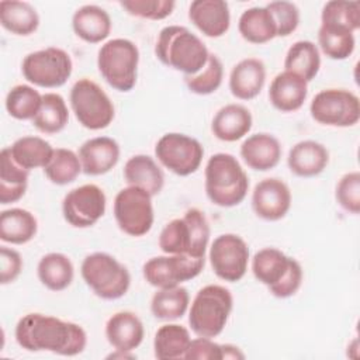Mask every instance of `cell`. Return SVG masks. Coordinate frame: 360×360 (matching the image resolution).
I'll list each match as a JSON object with an SVG mask.
<instances>
[{"mask_svg":"<svg viewBox=\"0 0 360 360\" xmlns=\"http://www.w3.org/2000/svg\"><path fill=\"white\" fill-rule=\"evenodd\" d=\"M15 342L27 352H51L60 356H77L87 345L86 330L70 321L31 312L18 319Z\"/></svg>","mask_w":360,"mask_h":360,"instance_id":"obj_1","label":"cell"},{"mask_svg":"<svg viewBox=\"0 0 360 360\" xmlns=\"http://www.w3.org/2000/svg\"><path fill=\"white\" fill-rule=\"evenodd\" d=\"M156 58L184 76L197 75L207 63L210 52L200 37L183 25L160 30L155 44Z\"/></svg>","mask_w":360,"mask_h":360,"instance_id":"obj_2","label":"cell"},{"mask_svg":"<svg viewBox=\"0 0 360 360\" xmlns=\"http://www.w3.org/2000/svg\"><path fill=\"white\" fill-rule=\"evenodd\" d=\"M204 188L208 200L218 207L239 205L249 190V177L231 153H215L205 165Z\"/></svg>","mask_w":360,"mask_h":360,"instance_id":"obj_3","label":"cell"},{"mask_svg":"<svg viewBox=\"0 0 360 360\" xmlns=\"http://www.w3.org/2000/svg\"><path fill=\"white\" fill-rule=\"evenodd\" d=\"M210 235L207 217L201 210L193 207L181 218H174L163 226L158 243L165 255H187L194 259H205Z\"/></svg>","mask_w":360,"mask_h":360,"instance_id":"obj_4","label":"cell"},{"mask_svg":"<svg viewBox=\"0 0 360 360\" xmlns=\"http://www.w3.org/2000/svg\"><path fill=\"white\" fill-rule=\"evenodd\" d=\"M252 273L276 298L292 297L304 278L300 262L277 248H263L256 252L252 259Z\"/></svg>","mask_w":360,"mask_h":360,"instance_id":"obj_5","label":"cell"},{"mask_svg":"<svg viewBox=\"0 0 360 360\" xmlns=\"http://www.w3.org/2000/svg\"><path fill=\"white\" fill-rule=\"evenodd\" d=\"M233 308L232 292L219 284H208L198 290L188 309V325L197 336L221 335Z\"/></svg>","mask_w":360,"mask_h":360,"instance_id":"obj_6","label":"cell"},{"mask_svg":"<svg viewBox=\"0 0 360 360\" xmlns=\"http://www.w3.org/2000/svg\"><path fill=\"white\" fill-rule=\"evenodd\" d=\"M139 49L131 39L112 38L97 53V68L103 79L117 91L132 90L138 79Z\"/></svg>","mask_w":360,"mask_h":360,"instance_id":"obj_7","label":"cell"},{"mask_svg":"<svg viewBox=\"0 0 360 360\" xmlns=\"http://www.w3.org/2000/svg\"><path fill=\"white\" fill-rule=\"evenodd\" d=\"M80 274L86 285L103 300H118L131 285L128 269L105 252L87 255L82 262Z\"/></svg>","mask_w":360,"mask_h":360,"instance_id":"obj_8","label":"cell"},{"mask_svg":"<svg viewBox=\"0 0 360 360\" xmlns=\"http://www.w3.org/2000/svg\"><path fill=\"white\" fill-rule=\"evenodd\" d=\"M69 103L79 124L90 131L107 128L115 117V108L108 94L87 77L75 82L70 89Z\"/></svg>","mask_w":360,"mask_h":360,"instance_id":"obj_9","label":"cell"},{"mask_svg":"<svg viewBox=\"0 0 360 360\" xmlns=\"http://www.w3.org/2000/svg\"><path fill=\"white\" fill-rule=\"evenodd\" d=\"M25 80L34 86L56 89L63 86L73 72L70 55L56 46H48L30 52L21 63Z\"/></svg>","mask_w":360,"mask_h":360,"instance_id":"obj_10","label":"cell"},{"mask_svg":"<svg viewBox=\"0 0 360 360\" xmlns=\"http://www.w3.org/2000/svg\"><path fill=\"white\" fill-rule=\"evenodd\" d=\"M112 211L118 228L129 236H143L152 229L155 221L152 195L143 188L128 186L120 190Z\"/></svg>","mask_w":360,"mask_h":360,"instance_id":"obj_11","label":"cell"},{"mask_svg":"<svg viewBox=\"0 0 360 360\" xmlns=\"http://www.w3.org/2000/svg\"><path fill=\"white\" fill-rule=\"evenodd\" d=\"M155 156L169 172L186 177L200 169L204 158V148L198 139L190 135L167 132L156 142Z\"/></svg>","mask_w":360,"mask_h":360,"instance_id":"obj_12","label":"cell"},{"mask_svg":"<svg viewBox=\"0 0 360 360\" xmlns=\"http://www.w3.org/2000/svg\"><path fill=\"white\" fill-rule=\"evenodd\" d=\"M309 112L321 125L353 127L360 120V100L350 90L325 89L314 96Z\"/></svg>","mask_w":360,"mask_h":360,"instance_id":"obj_13","label":"cell"},{"mask_svg":"<svg viewBox=\"0 0 360 360\" xmlns=\"http://www.w3.org/2000/svg\"><path fill=\"white\" fill-rule=\"evenodd\" d=\"M204 264L205 259H194L187 255L155 256L143 263L142 276L152 287L167 288L195 278Z\"/></svg>","mask_w":360,"mask_h":360,"instance_id":"obj_14","label":"cell"},{"mask_svg":"<svg viewBox=\"0 0 360 360\" xmlns=\"http://www.w3.org/2000/svg\"><path fill=\"white\" fill-rule=\"evenodd\" d=\"M208 259L215 276L228 283L243 278L249 264V246L236 233H222L210 246Z\"/></svg>","mask_w":360,"mask_h":360,"instance_id":"obj_15","label":"cell"},{"mask_svg":"<svg viewBox=\"0 0 360 360\" xmlns=\"http://www.w3.org/2000/svg\"><path fill=\"white\" fill-rule=\"evenodd\" d=\"M107 197L97 184H83L72 188L62 201L65 221L73 228H89L103 218Z\"/></svg>","mask_w":360,"mask_h":360,"instance_id":"obj_16","label":"cell"},{"mask_svg":"<svg viewBox=\"0 0 360 360\" xmlns=\"http://www.w3.org/2000/svg\"><path fill=\"white\" fill-rule=\"evenodd\" d=\"M290 187L277 177L260 180L252 191V210L264 221H280L291 208Z\"/></svg>","mask_w":360,"mask_h":360,"instance_id":"obj_17","label":"cell"},{"mask_svg":"<svg viewBox=\"0 0 360 360\" xmlns=\"http://www.w3.org/2000/svg\"><path fill=\"white\" fill-rule=\"evenodd\" d=\"M120 145L110 136H94L79 148L82 170L87 176H101L112 170L120 160Z\"/></svg>","mask_w":360,"mask_h":360,"instance_id":"obj_18","label":"cell"},{"mask_svg":"<svg viewBox=\"0 0 360 360\" xmlns=\"http://www.w3.org/2000/svg\"><path fill=\"white\" fill-rule=\"evenodd\" d=\"M188 18L201 34L210 38L222 37L231 27L229 6L224 0L191 1Z\"/></svg>","mask_w":360,"mask_h":360,"instance_id":"obj_19","label":"cell"},{"mask_svg":"<svg viewBox=\"0 0 360 360\" xmlns=\"http://www.w3.org/2000/svg\"><path fill=\"white\" fill-rule=\"evenodd\" d=\"M239 152L248 167L256 172H267L278 165L283 149L280 141L274 135L257 132L242 142Z\"/></svg>","mask_w":360,"mask_h":360,"instance_id":"obj_20","label":"cell"},{"mask_svg":"<svg viewBox=\"0 0 360 360\" xmlns=\"http://www.w3.org/2000/svg\"><path fill=\"white\" fill-rule=\"evenodd\" d=\"M308 96V83L298 75L283 70L274 76L269 87L271 105L281 112L300 110Z\"/></svg>","mask_w":360,"mask_h":360,"instance_id":"obj_21","label":"cell"},{"mask_svg":"<svg viewBox=\"0 0 360 360\" xmlns=\"http://www.w3.org/2000/svg\"><path fill=\"white\" fill-rule=\"evenodd\" d=\"M143 323L135 312L120 311L105 322V338L114 350L134 352L143 342Z\"/></svg>","mask_w":360,"mask_h":360,"instance_id":"obj_22","label":"cell"},{"mask_svg":"<svg viewBox=\"0 0 360 360\" xmlns=\"http://www.w3.org/2000/svg\"><path fill=\"white\" fill-rule=\"evenodd\" d=\"M266 83V66L257 58L239 60L229 73V90L238 100L249 101L260 94Z\"/></svg>","mask_w":360,"mask_h":360,"instance_id":"obj_23","label":"cell"},{"mask_svg":"<svg viewBox=\"0 0 360 360\" xmlns=\"http://www.w3.org/2000/svg\"><path fill=\"white\" fill-rule=\"evenodd\" d=\"M328 163V149L312 139L297 142L287 156V166L290 172L298 177H315L326 169Z\"/></svg>","mask_w":360,"mask_h":360,"instance_id":"obj_24","label":"cell"},{"mask_svg":"<svg viewBox=\"0 0 360 360\" xmlns=\"http://www.w3.org/2000/svg\"><path fill=\"white\" fill-rule=\"evenodd\" d=\"M253 125L250 111L242 104H226L221 107L211 122L214 136L224 142H236L249 134Z\"/></svg>","mask_w":360,"mask_h":360,"instance_id":"obj_25","label":"cell"},{"mask_svg":"<svg viewBox=\"0 0 360 360\" xmlns=\"http://www.w3.org/2000/svg\"><path fill=\"white\" fill-rule=\"evenodd\" d=\"M73 32L87 44H98L108 38L112 22L110 14L100 6L84 4L72 17Z\"/></svg>","mask_w":360,"mask_h":360,"instance_id":"obj_26","label":"cell"},{"mask_svg":"<svg viewBox=\"0 0 360 360\" xmlns=\"http://www.w3.org/2000/svg\"><path fill=\"white\" fill-rule=\"evenodd\" d=\"M124 179L128 186H135L158 195L165 186V174L160 166L149 155H134L124 166Z\"/></svg>","mask_w":360,"mask_h":360,"instance_id":"obj_27","label":"cell"},{"mask_svg":"<svg viewBox=\"0 0 360 360\" xmlns=\"http://www.w3.org/2000/svg\"><path fill=\"white\" fill-rule=\"evenodd\" d=\"M38 221L24 208H8L0 214V239L10 245H24L35 238Z\"/></svg>","mask_w":360,"mask_h":360,"instance_id":"obj_28","label":"cell"},{"mask_svg":"<svg viewBox=\"0 0 360 360\" xmlns=\"http://www.w3.org/2000/svg\"><path fill=\"white\" fill-rule=\"evenodd\" d=\"M1 27L18 37H28L39 27V15L32 4L18 0L0 1Z\"/></svg>","mask_w":360,"mask_h":360,"instance_id":"obj_29","label":"cell"},{"mask_svg":"<svg viewBox=\"0 0 360 360\" xmlns=\"http://www.w3.org/2000/svg\"><path fill=\"white\" fill-rule=\"evenodd\" d=\"M30 172L18 166L7 148L0 153V204L7 205L20 201L28 186Z\"/></svg>","mask_w":360,"mask_h":360,"instance_id":"obj_30","label":"cell"},{"mask_svg":"<svg viewBox=\"0 0 360 360\" xmlns=\"http://www.w3.org/2000/svg\"><path fill=\"white\" fill-rule=\"evenodd\" d=\"M37 274L42 285L51 291L66 290L75 277V267L72 260L59 252L44 255L37 266Z\"/></svg>","mask_w":360,"mask_h":360,"instance_id":"obj_31","label":"cell"},{"mask_svg":"<svg viewBox=\"0 0 360 360\" xmlns=\"http://www.w3.org/2000/svg\"><path fill=\"white\" fill-rule=\"evenodd\" d=\"M8 150L18 166L31 172L32 169H44L49 163L55 148L41 136L28 135L15 139Z\"/></svg>","mask_w":360,"mask_h":360,"instance_id":"obj_32","label":"cell"},{"mask_svg":"<svg viewBox=\"0 0 360 360\" xmlns=\"http://www.w3.org/2000/svg\"><path fill=\"white\" fill-rule=\"evenodd\" d=\"M238 30L245 41L256 45L266 44L277 37L274 20L266 6L245 10L239 17Z\"/></svg>","mask_w":360,"mask_h":360,"instance_id":"obj_33","label":"cell"},{"mask_svg":"<svg viewBox=\"0 0 360 360\" xmlns=\"http://www.w3.org/2000/svg\"><path fill=\"white\" fill-rule=\"evenodd\" d=\"M191 336L186 326L179 323H165L153 338V353L159 360L184 359Z\"/></svg>","mask_w":360,"mask_h":360,"instance_id":"obj_34","label":"cell"},{"mask_svg":"<svg viewBox=\"0 0 360 360\" xmlns=\"http://www.w3.org/2000/svg\"><path fill=\"white\" fill-rule=\"evenodd\" d=\"M321 69V53L318 46L308 39L294 42L284 58V70L292 72L309 83Z\"/></svg>","mask_w":360,"mask_h":360,"instance_id":"obj_35","label":"cell"},{"mask_svg":"<svg viewBox=\"0 0 360 360\" xmlns=\"http://www.w3.org/2000/svg\"><path fill=\"white\" fill-rule=\"evenodd\" d=\"M69 121V110L65 98L58 93L42 94V104L37 115L31 120L32 125L42 134H58L65 129Z\"/></svg>","mask_w":360,"mask_h":360,"instance_id":"obj_36","label":"cell"},{"mask_svg":"<svg viewBox=\"0 0 360 360\" xmlns=\"http://www.w3.org/2000/svg\"><path fill=\"white\" fill-rule=\"evenodd\" d=\"M190 295L181 285L158 288L150 300V312L160 321L180 319L188 309Z\"/></svg>","mask_w":360,"mask_h":360,"instance_id":"obj_37","label":"cell"},{"mask_svg":"<svg viewBox=\"0 0 360 360\" xmlns=\"http://www.w3.org/2000/svg\"><path fill=\"white\" fill-rule=\"evenodd\" d=\"M42 104V94L30 84L13 86L6 94L4 107L10 117L25 121L32 120Z\"/></svg>","mask_w":360,"mask_h":360,"instance_id":"obj_38","label":"cell"},{"mask_svg":"<svg viewBox=\"0 0 360 360\" xmlns=\"http://www.w3.org/2000/svg\"><path fill=\"white\" fill-rule=\"evenodd\" d=\"M321 25L354 32L360 27V3L332 0L325 3L321 13Z\"/></svg>","mask_w":360,"mask_h":360,"instance_id":"obj_39","label":"cell"},{"mask_svg":"<svg viewBox=\"0 0 360 360\" xmlns=\"http://www.w3.org/2000/svg\"><path fill=\"white\" fill-rule=\"evenodd\" d=\"M82 172L79 155L68 148H56L49 163L44 167L46 179L56 186L73 183Z\"/></svg>","mask_w":360,"mask_h":360,"instance_id":"obj_40","label":"cell"},{"mask_svg":"<svg viewBox=\"0 0 360 360\" xmlns=\"http://www.w3.org/2000/svg\"><path fill=\"white\" fill-rule=\"evenodd\" d=\"M318 49H321L329 59H347L356 46L354 32L321 25L318 30Z\"/></svg>","mask_w":360,"mask_h":360,"instance_id":"obj_41","label":"cell"},{"mask_svg":"<svg viewBox=\"0 0 360 360\" xmlns=\"http://www.w3.org/2000/svg\"><path fill=\"white\" fill-rule=\"evenodd\" d=\"M224 65L215 53H210L205 66L193 76H184L187 89L198 96H208L215 93L222 84Z\"/></svg>","mask_w":360,"mask_h":360,"instance_id":"obj_42","label":"cell"},{"mask_svg":"<svg viewBox=\"0 0 360 360\" xmlns=\"http://www.w3.org/2000/svg\"><path fill=\"white\" fill-rule=\"evenodd\" d=\"M120 6L138 18L165 20L173 13L176 3L173 0H122Z\"/></svg>","mask_w":360,"mask_h":360,"instance_id":"obj_43","label":"cell"},{"mask_svg":"<svg viewBox=\"0 0 360 360\" xmlns=\"http://www.w3.org/2000/svg\"><path fill=\"white\" fill-rule=\"evenodd\" d=\"M336 202L353 215L360 212V173L357 170L343 174L335 190Z\"/></svg>","mask_w":360,"mask_h":360,"instance_id":"obj_44","label":"cell"},{"mask_svg":"<svg viewBox=\"0 0 360 360\" xmlns=\"http://www.w3.org/2000/svg\"><path fill=\"white\" fill-rule=\"evenodd\" d=\"M266 8L270 11L276 28L277 37L291 35L300 25V10L291 1L277 0L266 4Z\"/></svg>","mask_w":360,"mask_h":360,"instance_id":"obj_45","label":"cell"},{"mask_svg":"<svg viewBox=\"0 0 360 360\" xmlns=\"http://www.w3.org/2000/svg\"><path fill=\"white\" fill-rule=\"evenodd\" d=\"M22 257L20 252L13 248H0V283L10 284L18 278L22 271Z\"/></svg>","mask_w":360,"mask_h":360,"instance_id":"obj_46","label":"cell"},{"mask_svg":"<svg viewBox=\"0 0 360 360\" xmlns=\"http://www.w3.org/2000/svg\"><path fill=\"white\" fill-rule=\"evenodd\" d=\"M187 360H222V346L211 338L198 336L191 339L190 346L184 354Z\"/></svg>","mask_w":360,"mask_h":360,"instance_id":"obj_47","label":"cell"},{"mask_svg":"<svg viewBox=\"0 0 360 360\" xmlns=\"http://www.w3.org/2000/svg\"><path fill=\"white\" fill-rule=\"evenodd\" d=\"M222 346V360L224 359H245V353L235 345L231 343H225L221 345Z\"/></svg>","mask_w":360,"mask_h":360,"instance_id":"obj_48","label":"cell"},{"mask_svg":"<svg viewBox=\"0 0 360 360\" xmlns=\"http://www.w3.org/2000/svg\"><path fill=\"white\" fill-rule=\"evenodd\" d=\"M136 356L132 352H124V350H115L108 356V359H135Z\"/></svg>","mask_w":360,"mask_h":360,"instance_id":"obj_49","label":"cell"}]
</instances>
